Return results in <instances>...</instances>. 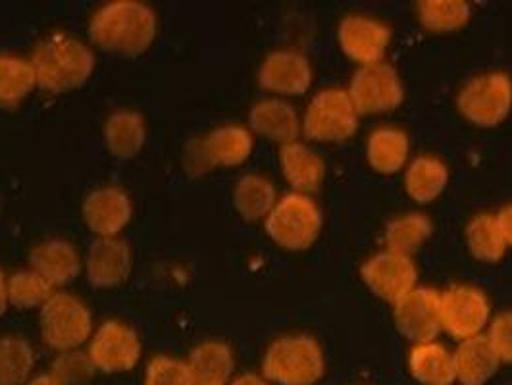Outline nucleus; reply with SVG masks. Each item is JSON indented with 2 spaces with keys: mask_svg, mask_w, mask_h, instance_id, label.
<instances>
[{
  "mask_svg": "<svg viewBox=\"0 0 512 385\" xmlns=\"http://www.w3.org/2000/svg\"><path fill=\"white\" fill-rule=\"evenodd\" d=\"M322 214L318 205L301 193H289L266 218V231L283 249L305 251L320 235Z\"/></svg>",
  "mask_w": 512,
  "mask_h": 385,
  "instance_id": "nucleus-5",
  "label": "nucleus"
},
{
  "mask_svg": "<svg viewBox=\"0 0 512 385\" xmlns=\"http://www.w3.org/2000/svg\"><path fill=\"white\" fill-rule=\"evenodd\" d=\"M83 218L99 237H118L131 220V201L120 187L95 189L83 203Z\"/></svg>",
  "mask_w": 512,
  "mask_h": 385,
  "instance_id": "nucleus-16",
  "label": "nucleus"
},
{
  "mask_svg": "<svg viewBox=\"0 0 512 385\" xmlns=\"http://www.w3.org/2000/svg\"><path fill=\"white\" fill-rule=\"evenodd\" d=\"M6 291L8 303L20 308L45 307L56 293L51 283L35 270H20L12 274L6 282Z\"/></svg>",
  "mask_w": 512,
  "mask_h": 385,
  "instance_id": "nucleus-33",
  "label": "nucleus"
},
{
  "mask_svg": "<svg viewBox=\"0 0 512 385\" xmlns=\"http://www.w3.org/2000/svg\"><path fill=\"white\" fill-rule=\"evenodd\" d=\"M395 324L414 345L432 343L443 330L441 293L432 287H414L395 305Z\"/></svg>",
  "mask_w": 512,
  "mask_h": 385,
  "instance_id": "nucleus-11",
  "label": "nucleus"
},
{
  "mask_svg": "<svg viewBox=\"0 0 512 385\" xmlns=\"http://www.w3.org/2000/svg\"><path fill=\"white\" fill-rule=\"evenodd\" d=\"M6 282H8V278L2 274V270H0V316H2V312L6 310L8 307V291H6Z\"/></svg>",
  "mask_w": 512,
  "mask_h": 385,
  "instance_id": "nucleus-39",
  "label": "nucleus"
},
{
  "mask_svg": "<svg viewBox=\"0 0 512 385\" xmlns=\"http://www.w3.org/2000/svg\"><path fill=\"white\" fill-rule=\"evenodd\" d=\"M187 366L195 385H228L235 359L228 343L205 341L191 351Z\"/></svg>",
  "mask_w": 512,
  "mask_h": 385,
  "instance_id": "nucleus-22",
  "label": "nucleus"
},
{
  "mask_svg": "<svg viewBox=\"0 0 512 385\" xmlns=\"http://www.w3.org/2000/svg\"><path fill=\"white\" fill-rule=\"evenodd\" d=\"M501 362L512 364V310L501 312L489 326L486 335Z\"/></svg>",
  "mask_w": 512,
  "mask_h": 385,
  "instance_id": "nucleus-36",
  "label": "nucleus"
},
{
  "mask_svg": "<svg viewBox=\"0 0 512 385\" xmlns=\"http://www.w3.org/2000/svg\"><path fill=\"white\" fill-rule=\"evenodd\" d=\"M37 87L64 93L81 87L95 70V56L81 41L64 33L47 35L31 54Z\"/></svg>",
  "mask_w": 512,
  "mask_h": 385,
  "instance_id": "nucleus-2",
  "label": "nucleus"
},
{
  "mask_svg": "<svg viewBox=\"0 0 512 385\" xmlns=\"http://www.w3.org/2000/svg\"><path fill=\"white\" fill-rule=\"evenodd\" d=\"M37 87L31 60L0 54V106H18Z\"/></svg>",
  "mask_w": 512,
  "mask_h": 385,
  "instance_id": "nucleus-29",
  "label": "nucleus"
},
{
  "mask_svg": "<svg viewBox=\"0 0 512 385\" xmlns=\"http://www.w3.org/2000/svg\"><path fill=\"white\" fill-rule=\"evenodd\" d=\"M258 83L278 95H303L312 85V66L307 56L297 51H276L260 66Z\"/></svg>",
  "mask_w": 512,
  "mask_h": 385,
  "instance_id": "nucleus-14",
  "label": "nucleus"
},
{
  "mask_svg": "<svg viewBox=\"0 0 512 385\" xmlns=\"http://www.w3.org/2000/svg\"><path fill=\"white\" fill-rule=\"evenodd\" d=\"M459 110L466 120L480 128H495L512 110V81L503 72L470 79L459 93Z\"/></svg>",
  "mask_w": 512,
  "mask_h": 385,
  "instance_id": "nucleus-7",
  "label": "nucleus"
},
{
  "mask_svg": "<svg viewBox=\"0 0 512 385\" xmlns=\"http://www.w3.org/2000/svg\"><path fill=\"white\" fill-rule=\"evenodd\" d=\"M410 143L405 131L397 128L376 129L368 137L366 156L380 174H397L409 160Z\"/></svg>",
  "mask_w": 512,
  "mask_h": 385,
  "instance_id": "nucleus-24",
  "label": "nucleus"
},
{
  "mask_svg": "<svg viewBox=\"0 0 512 385\" xmlns=\"http://www.w3.org/2000/svg\"><path fill=\"white\" fill-rule=\"evenodd\" d=\"M249 122L258 135L276 141L282 147L295 143L301 133L297 110L291 104L278 99H268L255 104L249 114Z\"/></svg>",
  "mask_w": 512,
  "mask_h": 385,
  "instance_id": "nucleus-20",
  "label": "nucleus"
},
{
  "mask_svg": "<svg viewBox=\"0 0 512 385\" xmlns=\"http://www.w3.org/2000/svg\"><path fill=\"white\" fill-rule=\"evenodd\" d=\"M35 364V353L22 337L0 339V385L26 384Z\"/></svg>",
  "mask_w": 512,
  "mask_h": 385,
  "instance_id": "nucleus-32",
  "label": "nucleus"
},
{
  "mask_svg": "<svg viewBox=\"0 0 512 385\" xmlns=\"http://www.w3.org/2000/svg\"><path fill=\"white\" fill-rule=\"evenodd\" d=\"M360 276L370 291L391 305L410 293L418 280L416 264L412 258L391 251L368 258L360 268Z\"/></svg>",
  "mask_w": 512,
  "mask_h": 385,
  "instance_id": "nucleus-12",
  "label": "nucleus"
},
{
  "mask_svg": "<svg viewBox=\"0 0 512 385\" xmlns=\"http://www.w3.org/2000/svg\"><path fill=\"white\" fill-rule=\"evenodd\" d=\"M147 139V126L141 114L131 110L114 112L104 124V141L108 151L118 158L139 153Z\"/></svg>",
  "mask_w": 512,
  "mask_h": 385,
  "instance_id": "nucleus-25",
  "label": "nucleus"
},
{
  "mask_svg": "<svg viewBox=\"0 0 512 385\" xmlns=\"http://www.w3.org/2000/svg\"><path fill=\"white\" fill-rule=\"evenodd\" d=\"M359 116L391 112L405 99V89L395 68L387 62L362 66L347 89Z\"/></svg>",
  "mask_w": 512,
  "mask_h": 385,
  "instance_id": "nucleus-9",
  "label": "nucleus"
},
{
  "mask_svg": "<svg viewBox=\"0 0 512 385\" xmlns=\"http://www.w3.org/2000/svg\"><path fill=\"white\" fill-rule=\"evenodd\" d=\"M434 226L424 214H405L391 220L385 228V247L391 253L410 257L416 253L432 235Z\"/></svg>",
  "mask_w": 512,
  "mask_h": 385,
  "instance_id": "nucleus-28",
  "label": "nucleus"
},
{
  "mask_svg": "<svg viewBox=\"0 0 512 385\" xmlns=\"http://www.w3.org/2000/svg\"><path fill=\"white\" fill-rule=\"evenodd\" d=\"M410 374L422 385H453L457 382L455 359L436 341L414 345L409 355Z\"/></svg>",
  "mask_w": 512,
  "mask_h": 385,
  "instance_id": "nucleus-23",
  "label": "nucleus"
},
{
  "mask_svg": "<svg viewBox=\"0 0 512 385\" xmlns=\"http://www.w3.org/2000/svg\"><path fill=\"white\" fill-rule=\"evenodd\" d=\"M337 37L341 49L351 60L370 66L382 62L391 41V29L366 16H349L339 24Z\"/></svg>",
  "mask_w": 512,
  "mask_h": 385,
  "instance_id": "nucleus-15",
  "label": "nucleus"
},
{
  "mask_svg": "<svg viewBox=\"0 0 512 385\" xmlns=\"http://www.w3.org/2000/svg\"><path fill=\"white\" fill-rule=\"evenodd\" d=\"M87 353L97 370L126 372L141 359V341L126 324L110 320L99 328Z\"/></svg>",
  "mask_w": 512,
  "mask_h": 385,
  "instance_id": "nucleus-13",
  "label": "nucleus"
},
{
  "mask_svg": "<svg viewBox=\"0 0 512 385\" xmlns=\"http://www.w3.org/2000/svg\"><path fill=\"white\" fill-rule=\"evenodd\" d=\"M233 201L237 212L249 220L258 222L266 220L270 212L278 205V195L274 183L262 176H245L237 181L233 191Z\"/></svg>",
  "mask_w": 512,
  "mask_h": 385,
  "instance_id": "nucleus-26",
  "label": "nucleus"
},
{
  "mask_svg": "<svg viewBox=\"0 0 512 385\" xmlns=\"http://www.w3.org/2000/svg\"><path fill=\"white\" fill-rule=\"evenodd\" d=\"M326 372L320 343L310 335H285L276 339L262 362L266 380L280 385H314Z\"/></svg>",
  "mask_w": 512,
  "mask_h": 385,
  "instance_id": "nucleus-3",
  "label": "nucleus"
},
{
  "mask_svg": "<svg viewBox=\"0 0 512 385\" xmlns=\"http://www.w3.org/2000/svg\"><path fill=\"white\" fill-rule=\"evenodd\" d=\"M91 330V312L74 295L54 293L45 307H41L43 341L58 353L74 351L83 345Z\"/></svg>",
  "mask_w": 512,
  "mask_h": 385,
  "instance_id": "nucleus-8",
  "label": "nucleus"
},
{
  "mask_svg": "<svg viewBox=\"0 0 512 385\" xmlns=\"http://www.w3.org/2000/svg\"><path fill=\"white\" fill-rule=\"evenodd\" d=\"M280 162H282L283 176L295 189V193H301V195L314 193L326 178L324 160L303 143L295 141V143L283 145L280 151Z\"/></svg>",
  "mask_w": 512,
  "mask_h": 385,
  "instance_id": "nucleus-21",
  "label": "nucleus"
},
{
  "mask_svg": "<svg viewBox=\"0 0 512 385\" xmlns=\"http://www.w3.org/2000/svg\"><path fill=\"white\" fill-rule=\"evenodd\" d=\"M87 278L95 287H116L128 280L131 249L122 237H97L87 253Z\"/></svg>",
  "mask_w": 512,
  "mask_h": 385,
  "instance_id": "nucleus-17",
  "label": "nucleus"
},
{
  "mask_svg": "<svg viewBox=\"0 0 512 385\" xmlns=\"http://www.w3.org/2000/svg\"><path fill=\"white\" fill-rule=\"evenodd\" d=\"M97 366L89 357L79 349L60 353L52 362L51 374L62 385H87L93 382Z\"/></svg>",
  "mask_w": 512,
  "mask_h": 385,
  "instance_id": "nucleus-34",
  "label": "nucleus"
},
{
  "mask_svg": "<svg viewBox=\"0 0 512 385\" xmlns=\"http://www.w3.org/2000/svg\"><path fill=\"white\" fill-rule=\"evenodd\" d=\"M466 243L470 253L482 262H499L507 253V243L493 214H480L466 228Z\"/></svg>",
  "mask_w": 512,
  "mask_h": 385,
  "instance_id": "nucleus-30",
  "label": "nucleus"
},
{
  "mask_svg": "<svg viewBox=\"0 0 512 385\" xmlns=\"http://www.w3.org/2000/svg\"><path fill=\"white\" fill-rule=\"evenodd\" d=\"M449 181L447 166L436 156H420L407 170L405 187L416 203H432L443 193Z\"/></svg>",
  "mask_w": 512,
  "mask_h": 385,
  "instance_id": "nucleus-27",
  "label": "nucleus"
},
{
  "mask_svg": "<svg viewBox=\"0 0 512 385\" xmlns=\"http://www.w3.org/2000/svg\"><path fill=\"white\" fill-rule=\"evenodd\" d=\"M489 314L486 293L474 285H453L441 293L443 330L461 341L482 335Z\"/></svg>",
  "mask_w": 512,
  "mask_h": 385,
  "instance_id": "nucleus-10",
  "label": "nucleus"
},
{
  "mask_svg": "<svg viewBox=\"0 0 512 385\" xmlns=\"http://www.w3.org/2000/svg\"><path fill=\"white\" fill-rule=\"evenodd\" d=\"M253 153V135L241 126L212 129L205 137L187 143L183 168L191 178H201L214 168H233Z\"/></svg>",
  "mask_w": 512,
  "mask_h": 385,
  "instance_id": "nucleus-4",
  "label": "nucleus"
},
{
  "mask_svg": "<svg viewBox=\"0 0 512 385\" xmlns=\"http://www.w3.org/2000/svg\"><path fill=\"white\" fill-rule=\"evenodd\" d=\"M31 270L41 274L52 287L72 282L81 270L76 247L64 239H49L37 245L31 255Z\"/></svg>",
  "mask_w": 512,
  "mask_h": 385,
  "instance_id": "nucleus-19",
  "label": "nucleus"
},
{
  "mask_svg": "<svg viewBox=\"0 0 512 385\" xmlns=\"http://www.w3.org/2000/svg\"><path fill=\"white\" fill-rule=\"evenodd\" d=\"M495 218L507 247H512V205L503 206Z\"/></svg>",
  "mask_w": 512,
  "mask_h": 385,
  "instance_id": "nucleus-37",
  "label": "nucleus"
},
{
  "mask_svg": "<svg viewBox=\"0 0 512 385\" xmlns=\"http://www.w3.org/2000/svg\"><path fill=\"white\" fill-rule=\"evenodd\" d=\"M27 385H62L52 374H41L37 378H33Z\"/></svg>",
  "mask_w": 512,
  "mask_h": 385,
  "instance_id": "nucleus-40",
  "label": "nucleus"
},
{
  "mask_svg": "<svg viewBox=\"0 0 512 385\" xmlns=\"http://www.w3.org/2000/svg\"><path fill=\"white\" fill-rule=\"evenodd\" d=\"M91 39L106 51L139 56L153 45V8L135 0H116L99 8L89 24Z\"/></svg>",
  "mask_w": 512,
  "mask_h": 385,
  "instance_id": "nucleus-1",
  "label": "nucleus"
},
{
  "mask_svg": "<svg viewBox=\"0 0 512 385\" xmlns=\"http://www.w3.org/2000/svg\"><path fill=\"white\" fill-rule=\"evenodd\" d=\"M472 10L462 0H424L418 4L420 24L428 31H457L470 22Z\"/></svg>",
  "mask_w": 512,
  "mask_h": 385,
  "instance_id": "nucleus-31",
  "label": "nucleus"
},
{
  "mask_svg": "<svg viewBox=\"0 0 512 385\" xmlns=\"http://www.w3.org/2000/svg\"><path fill=\"white\" fill-rule=\"evenodd\" d=\"M145 385H195V380L187 362L172 357H156L147 366Z\"/></svg>",
  "mask_w": 512,
  "mask_h": 385,
  "instance_id": "nucleus-35",
  "label": "nucleus"
},
{
  "mask_svg": "<svg viewBox=\"0 0 512 385\" xmlns=\"http://www.w3.org/2000/svg\"><path fill=\"white\" fill-rule=\"evenodd\" d=\"M359 118L349 93L339 87H330L320 91L308 104L303 131L312 141L341 143L355 135Z\"/></svg>",
  "mask_w": 512,
  "mask_h": 385,
  "instance_id": "nucleus-6",
  "label": "nucleus"
},
{
  "mask_svg": "<svg viewBox=\"0 0 512 385\" xmlns=\"http://www.w3.org/2000/svg\"><path fill=\"white\" fill-rule=\"evenodd\" d=\"M455 374L461 385H486L503 364L486 335L464 339L453 353Z\"/></svg>",
  "mask_w": 512,
  "mask_h": 385,
  "instance_id": "nucleus-18",
  "label": "nucleus"
},
{
  "mask_svg": "<svg viewBox=\"0 0 512 385\" xmlns=\"http://www.w3.org/2000/svg\"><path fill=\"white\" fill-rule=\"evenodd\" d=\"M230 385H270L264 376L258 374H243L239 378H235Z\"/></svg>",
  "mask_w": 512,
  "mask_h": 385,
  "instance_id": "nucleus-38",
  "label": "nucleus"
}]
</instances>
